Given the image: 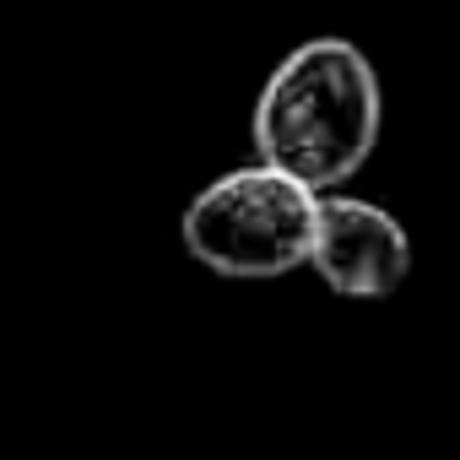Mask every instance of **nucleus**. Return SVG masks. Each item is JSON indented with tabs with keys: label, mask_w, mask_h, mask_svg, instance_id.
<instances>
[{
	"label": "nucleus",
	"mask_w": 460,
	"mask_h": 460,
	"mask_svg": "<svg viewBox=\"0 0 460 460\" xmlns=\"http://www.w3.org/2000/svg\"><path fill=\"white\" fill-rule=\"evenodd\" d=\"M379 119L385 103L368 55L347 39H309L261 87L255 146L261 163L325 195L374 157Z\"/></svg>",
	"instance_id": "obj_1"
},
{
	"label": "nucleus",
	"mask_w": 460,
	"mask_h": 460,
	"mask_svg": "<svg viewBox=\"0 0 460 460\" xmlns=\"http://www.w3.org/2000/svg\"><path fill=\"white\" fill-rule=\"evenodd\" d=\"M314 206L320 195L288 179L271 163H250L211 179L190 206H184V250L217 271L239 282H266L309 266L314 244Z\"/></svg>",
	"instance_id": "obj_2"
},
{
	"label": "nucleus",
	"mask_w": 460,
	"mask_h": 460,
	"mask_svg": "<svg viewBox=\"0 0 460 460\" xmlns=\"http://www.w3.org/2000/svg\"><path fill=\"white\" fill-rule=\"evenodd\" d=\"M309 266L341 298H390L411 271V244L385 206L325 190L314 206Z\"/></svg>",
	"instance_id": "obj_3"
}]
</instances>
